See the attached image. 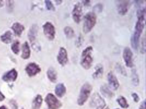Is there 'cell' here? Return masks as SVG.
I'll return each mask as SVG.
<instances>
[{
  "mask_svg": "<svg viewBox=\"0 0 146 109\" xmlns=\"http://www.w3.org/2000/svg\"><path fill=\"white\" fill-rule=\"evenodd\" d=\"M145 24V16L138 18V20L136 22L135 27V31L131 38V45L132 48L135 50H137L138 49L139 45V38L143 31Z\"/></svg>",
  "mask_w": 146,
  "mask_h": 109,
  "instance_id": "cell-1",
  "label": "cell"
},
{
  "mask_svg": "<svg viewBox=\"0 0 146 109\" xmlns=\"http://www.w3.org/2000/svg\"><path fill=\"white\" fill-rule=\"evenodd\" d=\"M93 51V47L89 46L84 49L82 53L80 64L83 68L86 70L91 68L93 64L94 60L92 54Z\"/></svg>",
  "mask_w": 146,
  "mask_h": 109,
  "instance_id": "cell-2",
  "label": "cell"
},
{
  "mask_svg": "<svg viewBox=\"0 0 146 109\" xmlns=\"http://www.w3.org/2000/svg\"><path fill=\"white\" fill-rule=\"evenodd\" d=\"M83 31L84 33L90 32L96 24L97 16L94 12H89L86 14L83 19Z\"/></svg>",
  "mask_w": 146,
  "mask_h": 109,
  "instance_id": "cell-3",
  "label": "cell"
},
{
  "mask_svg": "<svg viewBox=\"0 0 146 109\" xmlns=\"http://www.w3.org/2000/svg\"><path fill=\"white\" fill-rule=\"evenodd\" d=\"M92 89L93 87L89 83H86L82 86L77 99V104L78 105L82 106L86 102Z\"/></svg>",
  "mask_w": 146,
  "mask_h": 109,
  "instance_id": "cell-4",
  "label": "cell"
},
{
  "mask_svg": "<svg viewBox=\"0 0 146 109\" xmlns=\"http://www.w3.org/2000/svg\"><path fill=\"white\" fill-rule=\"evenodd\" d=\"M45 102L49 109H59L62 106L61 102L52 93L47 94L45 98Z\"/></svg>",
  "mask_w": 146,
  "mask_h": 109,
  "instance_id": "cell-5",
  "label": "cell"
},
{
  "mask_svg": "<svg viewBox=\"0 0 146 109\" xmlns=\"http://www.w3.org/2000/svg\"><path fill=\"white\" fill-rule=\"evenodd\" d=\"M43 33L44 35L49 41H53L55 37V28L53 24L50 22H46L43 25Z\"/></svg>",
  "mask_w": 146,
  "mask_h": 109,
  "instance_id": "cell-6",
  "label": "cell"
},
{
  "mask_svg": "<svg viewBox=\"0 0 146 109\" xmlns=\"http://www.w3.org/2000/svg\"><path fill=\"white\" fill-rule=\"evenodd\" d=\"M90 105L92 108L98 109L106 106V103L104 99L98 93H95L92 97L90 102Z\"/></svg>",
  "mask_w": 146,
  "mask_h": 109,
  "instance_id": "cell-7",
  "label": "cell"
},
{
  "mask_svg": "<svg viewBox=\"0 0 146 109\" xmlns=\"http://www.w3.org/2000/svg\"><path fill=\"white\" fill-rule=\"evenodd\" d=\"M123 57L127 67L132 68L133 64V53L131 49L128 47L125 48L123 53Z\"/></svg>",
  "mask_w": 146,
  "mask_h": 109,
  "instance_id": "cell-8",
  "label": "cell"
},
{
  "mask_svg": "<svg viewBox=\"0 0 146 109\" xmlns=\"http://www.w3.org/2000/svg\"><path fill=\"white\" fill-rule=\"evenodd\" d=\"M83 14L82 11V7L80 2L77 3L74 5L73 7V10L72 12V18L74 21L77 23L79 24L81 20V18Z\"/></svg>",
  "mask_w": 146,
  "mask_h": 109,
  "instance_id": "cell-9",
  "label": "cell"
},
{
  "mask_svg": "<svg viewBox=\"0 0 146 109\" xmlns=\"http://www.w3.org/2000/svg\"><path fill=\"white\" fill-rule=\"evenodd\" d=\"M25 71L27 74L30 77H33L40 73L41 71V69L37 64L32 62L27 65L25 68Z\"/></svg>",
  "mask_w": 146,
  "mask_h": 109,
  "instance_id": "cell-10",
  "label": "cell"
},
{
  "mask_svg": "<svg viewBox=\"0 0 146 109\" xmlns=\"http://www.w3.org/2000/svg\"><path fill=\"white\" fill-rule=\"evenodd\" d=\"M117 8L118 13L121 15H125L128 12L130 6L129 1H117Z\"/></svg>",
  "mask_w": 146,
  "mask_h": 109,
  "instance_id": "cell-11",
  "label": "cell"
},
{
  "mask_svg": "<svg viewBox=\"0 0 146 109\" xmlns=\"http://www.w3.org/2000/svg\"><path fill=\"white\" fill-rule=\"evenodd\" d=\"M57 61L62 66H65L68 61V54L65 48L61 47L57 56Z\"/></svg>",
  "mask_w": 146,
  "mask_h": 109,
  "instance_id": "cell-12",
  "label": "cell"
},
{
  "mask_svg": "<svg viewBox=\"0 0 146 109\" xmlns=\"http://www.w3.org/2000/svg\"><path fill=\"white\" fill-rule=\"evenodd\" d=\"M107 80L111 89L116 91L119 87L120 84L118 80L112 72H110L108 73Z\"/></svg>",
  "mask_w": 146,
  "mask_h": 109,
  "instance_id": "cell-13",
  "label": "cell"
},
{
  "mask_svg": "<svg viewBox=\"0 0 146 109\" xmlns=\"http://www.w3.org/2000/svg\"><path fill=\"white\" fill-rule=\"evenodd\" d=\"M17 77H18L17 71L15 69H13L3 75L2 80L4 81L7 82L15 81L17 80Z\"/></svg>",
  "mask_w": 146,
  "mask_h": 109,
  "instance_id": "cell-14",
  "label": "cell"
},
{
  "mask_svg": "<svg viewBox=\"0 0 146 109\" xmlns=\"http://www.w3.org/2000/svg\"><path fill=\"white\" fill-rule=\"evenodd\" d=\"M66 93V88L64 83L58 84L55 88V93L57 97L62 98Z\"/></svg>",
  "mask_w": 146,
  "mask_h": 109,
  "instance_id": "cell-15",
  "label": "cell"
},
{
  "mask_svg": "<svg viewBox=\"0 0 146 109\" xmlns=\"http://www.w3.org/2000/svg\"><path fill=\"white\" fill-rule=\"evenodd\" d=\"M38 31V27L37 25H33L30 27L29 31L28 32V38L29 41L31 42H33L36 38V36L37 35Z\"/></svg>",
  "mask_w": 146,
  "mask_h": 109,
  "instance_id": "cell-16",
  "label": "cell"
},
{
  "mask_svg": "<svg viewBox=\"0 0 146 109\" xmlns=\"http://www.w3.org/2000/svg\"><path fill=\"white\" fill-rule=\"evenodd\" d=\"M46 75L49 80L52 82L55 83L58 79V74L56 70L53 67H50L48 69Z\"/></svg>",
  "mask_w": 146,
  "mask_h": 109,
  "instance_id": "cell-17",
  "label": "cell"
},
{
  "mask_svg": "<svg viewBox=\"0 0 146 109\" xmlns=\"http://www.w3.org/2000/svg\"><path fill=\"white\" fill-rule=\"evenodd\" d=\"M31 50L27 41H25L22 45V54L21 57L24 60H27L30 57Z\"/></svg>",
  "mask_w": 146,
  "mask_h": 109,
  "instance_id": "cell-18",
  "label": "cell"
},
{
  "mask_svg": "<svg viewBox=\"0 0 146 109\" xmlns=\"http://www.w3.org/2000/svg\"><path fill=\"white\" fill-rule=\"evenodd\" d=\"M11 28L13 30L15 34L17 36L20 37L23 32L25 30L24 26L19 22H15L12 26Z\"/></svg>",
  "mask_w": 146,
  "mask_h": 109,
  "instance_id": "cell-19",
  "label": "cell"
},
{
  "mask_svg": "<svg viewBox=\"0 0 146 109\" xmlns=\"http://www.w3.org/2000/svg\"><path fill=\"white\" fill-rule=\"evenodd\" d=\"M95 71L92 74V77L94 79H98L102 77L104 74V67L101 64H97L95 68Z\"/></svg>",
  "mask_w": 146,
  "mask_h": 109,
  "instance_id": "cell-20",
  "label": "cell"
},
{
  "mask_svg": "<svg viewBox=\"0 0 146 109\" xmlns=\"http://www.w3.org/2000/svg\"><path fill=\"white\" fill-rule=\"evenodd\" d=\"M0 38L3 43L9 44L13 41V36L12 33L10 31H7L4 34H2Z\"/></svg>",
  "mask_w": 146,
  "mask_h": 109,
  "instance_id": "cell-21",
  "label": "cell"
},
{
  "mask_svg": "<svg viewBox=\"0 0 146 109\" xmlns=\"http://www.w3.org/2000/svg\"><path fill=\"white\" fill-rule=\"evenodd\" d=\"M100 92L102 95L107 98H112L114 96L113 92L106 85H103L100 87Z\"/></svg>",
  "mask_w": 146,
  "mask_h": 109,
  "instance_id": "cell-22",
  "label": "cell"
},
{
  "mask_svg": "<svg viewBox=\"0 0 146 109\" xmlns=\"http://www.w3.org/2000/svg\"><path fill=\"white\" fill-rule=\"evenodd\" d=\"M43 102L42 97L40 95H36L32 103V109H40Z\"/></svg>",
  "mask_w": 146,
  "mask_h": 109,
  "instance_id": "cell-23",
  "label": "cell"
},
{
  "mask_svg": "<svg viewBox=\"0 0 146 109\" xmlns=\"http://www.w3.org/2000/svg\"><path fill=\"white\" fill-rule=\"evenodd\" d=\"M117 102L123 109H127L129 107V104L127 103L126 98L123 96H119L117 99Z\"/></svg>",
  "mask_w": 146,
  "mask_h": 109,
  "instance_id": "cell-24",
  "label": "cell"
},
{
  "mask_svg": "<svg viewBox=\"0 0 146 109\" xmlns=\"http://www.w3.org/2000/svg\"><path fill=\"white\" fill-rule=\"evenodd\" d=\"M131 81L134 86H139V77L136 69H133L131 72Z\"/></svg>",
  "mask_w": 146,
  "mask_h": 109,
  "instance_id": "cell-25",
  "label": "cell"
},
{
  "mask_svg": "<svg viewBox=\"0 0 146 109\" xmlns=\"http://www.w3.org/2000/svg\"><path fill=\"white\" fill-rule=\"evenodd\" d=\"M64 32L68 39H71L74 36V31L72 27L66 26L64 29Z\"/></svg>",
  "mask_w": 146,
  "mask_h": 109,
  "instance_id": "cell-26",
  "label": "cell"
},
{
  "mask_svg": "<svg viewBox=\"0 0 146 109\" xmlns=\"http://www.w3.org/2000/svg\"><path fill=\"white\" fill-rule=\"evenodd\" d=\"M19 46H20V43L19 41H15L12 44L11 49H12V51L15 54H19V53L20 51Z\"/></svg>",
  "mask_w": 146,
  "mask_h": 109,
  "instance_id": "cell-27",
  "label": "cell"
},
{
  "mask_svg": "<svg viewBox=\"0 0 146 109\" xmlns=\"http://www.w3.org/2000/svg\"><path fill=\"white\" fill-rule=\"evenodd\" d=\"M103 5L101 3H98V4H96L94 8H93V12L94 13H101L102 11H103Z\"/></svg>",
  "mask_w": 146,
  "mask_h": 109,
  "instance_id": "cell-28",
  "label": "cell"
},
{
  "mask_svg": "<svg viewBox=\"0 0 146 109\" xmlns=\"http://www.w3.org/2000/svg\"><path fill=\"white\" fill-rule=\"evenodd\" d=\"M45 4H46V9L48 11H55V8L53 4L52 3L51 1H49V0H46L45 1Z\"/></svg>",
  "mask_w": 146,
  "mask_h": 109,
  "instance_id": "cell-29",
  "label": "cell"
},
{
  "mask_svg": "<svg viewBox=\"0 0 146 109\" xmlns=\"http://www.w3.org/2000/svg\"><path fill=\"white\" fill-rule=\"evenodd\" d=\"M116 67H117V70L119 73H120L121 74H122V75H124V76H126V70H125V69H124V68L121 64H117Z\"/></svg>",
  "mask_w": 146,
  "mask_h": 109,
  "instance_id": "cell-30",
  "label": "cell"
},
{
  "mask_svg": "<svg viewBox=\"0 0 146 109\" xmlns=\"http://www.w3.org/2000/svg\"><path fill=\"white\" fill-rule=\"evenodd\" d=\"M142 46H141V53L143 54H145L146 52V40H145V37H144L143 39H142Z\"/></svg>",
  "mask_w": 146,
  "mask_h": 109,
  "instance_id": "cell-31",
  "label": "cell"
},
{
  "mask_svg": "<svg viewBox=\"0 0 146 109\" xmlns=\"http://www.w3.org/2000/svg\"><path fill=\"white\" fill-rule=\"evenodd\" d=\"M9 105L11 106V109H18V104L16 101L14 99H12L9 102Z\"/></svg>",
  "mask_w": 146,
  "mask_h": 109,
  "instance_id": "cell-32",
  "label": "cell"
},
{
  "mask_svg": "<svg viewBox=\"0 0 146 109\" xmlns=\"http://www.w3.org/2000/svg\"><path fill=\"white\" fill-rule=\"evenodd\" d=\"M131 96L133 99V100L135 102H138L139 101V97L136 93H133Z\"/></svg>",
  "mask_w": 146,
  "mask_h": 109,
  "instance_id": "cell-33",
  "label": "cell"
},
{
  "mask_svg": "<svg viewBox=\"0 0 146 109\" xmlns=\"http://www.w3.org/2000/svg\"><path fill=\"white\" fill-rule=\"evenodd\" d=\"M83 37L82 36L81 34H80V36L78 38V40H77V46L79 47L82 45V44L83 43Z\"/></svg>",
  "mask_w": 146,
  "mask_h": 109,
  "instance_id": "cell-34",
  "label": "cell"
},
{
  "mask_svg": "<svg viewBox=\"0 0 146 109\" xmlns=\"http://www.w3.org/2000/svg\"><path fill=\"white\" fill-rule=\"evenodd\" d=\"M138 109H146V100H144L139 105V108Z\"/></svg>",
  "mask_w": 146,
  "mask_h": 109,
  "instance_id": "cell-35",
  "label": "cell"
},
{
  "mask_svg": "<svg viewBox=\"0 0 146 109\" xmlns=\"http://www.w3.org/2000/svg\"><path fill=\"white\" fill-rule=\"evenodd\" d=\"M5 99V96L0 91V102L3 101Z\"/></svg>",
  "mask_w": 146,
  "mask_h": 109,
  "instance_id": "cell-36",
  "label": "cell"
},
{
  "mask_svg": "<svg viewBox=\"0 0 146 109\" xmlns=\"http://www.w3.org/2000/svg\"><path fill=\"white\" fill-rule=\"evenodd\" d=\"M82 2L84 6H88L90 3V1H83Z\"/></svg>",
  "mask_w": 146,
  "mask_h": 109,
  "instance_id": "cell-37",
  "label": "cell"
},
{
  "mask_svg": "<svg viewBox=\"0 0 146 109\" xmlns=\"http://www.w3.org/2000/svg\"><path fill=\"white\" fill-rule=\"evenodd\" d=\"M110 109L109 108V107L108 106H104V107H102V108H99V109Z\"/></svg>",
  "mask_w": 146,
  "mask_h": 109,
  "instance_id": "cell-38",
  "label": "cell"
},
{
  "mask_svg": "<svg viewBox=\"0 0 146 109\" xmlns=\"http://www.w3.org/2000/svg\"><path fill=\"white\" fill-rule=\"evenodd\" d=\"M55 2H56L57 5H60L62 2V1H55Z\"/></svg>",
  "mask_w": 146,
  "mask_h": 109,
  "instance_id": "cell-39",
  "label": "cell"
},
{
  "mask_svg": "<svg viewBox=\"0 0 146 109\" xmlns=\"http://www.w3.org/2000/svg\"><path fill=\"white\" fill-rule=\"evenodd\" d=\"M0 109H7V107L6 106H4V105H3V106H0Z\"/></svg>",
  "mask_w": 146,
  "mask_h": 109,
  "instance_id": "cell-40",
  "label": "cell"
},
{
  "mask_svg": "<svg viewBox=\"0 0 146 109\" xmlns=\"http://www.w3.org/2000/svg\"><path fill=\"white\" fill-rule=\"evenodd\" d=\"M3 6V1H0V7H2Z\"/></svg>",
  "mask_w": 146,
  "mask_h": 109,
  "instance_id": "cell-41",
  "label": "cell"
},
{
  "mask_svg": "<svg viewBox=\"0 0 146 109\" xmlns=\"http://www.w3.org/2000/svg\"><path fill=\"white\" fill-rule=\"evenodd\" d=\"M24 109V108H22V109Z\"/></svg>",
  "mask_w": 146,
  "mask_h": 109,
  "instance_id": "cell-42",
  "label": "cell"
},
{
  "mask_svg": "<svg viewBox=\"0 0 146 109\" xmlns=\"http://www.w3.org/2000/svg\"></svg>",
  "mask_w": 146,
  "mask_h": 109,
  "instance_id": "cell-43",
  "label": "cell"
}]
</instances>
